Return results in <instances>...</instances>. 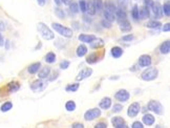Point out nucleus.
<instances>
[{"mask_svg": "<svg viewBox=\"0 0 170 128\" xmlns=\"http://www.w3.org/2000/svg\"><path fill=\"white\" fill-rule=\"evenodd\" d=\"M37 30L39 32V34L41 35L42 38L45 40H53L55 39V34L46 24H44L43 22H39L37 24Z\"/></svg>", "mask_w": 170, "mask_h": 128, "instance_id": "obj_1", "label": "nucleus"}, {"mask_svg": "<svg viewBox=\"0 0 170 128\" xmlns=\"http://www.w3.org/2000/svg\"><path fill=\"white\" fill-rule=\"evenodd\" d=\"M51 27H53L58 34H60L61 36H63L65 38L73 37V30H70L69 27H64V25H62V24H59V23H53V24H51Z\"/></svg>", "mask_w": 170, "mask_h": 128, "instance_id": "obj_2", "label": "nucleus"}, {"mask_svg": "<svg viewBox=\"0 0 170 128\" xmlns=\"http://www.w3.org/2000/svg\"><path fill=\"white\" fill-rule=\"evenodd\" d=\"M159 76V70L155 67H148L147 69H145L142 73V79L144 81H152L155 80Z\"/></svg>", "mask_w": 170, "mask_h": 128, "instance_id": "obj_3", "label": "nucleus"}, {"mask_svg": "<svg viewBox=\"0 0 170 128\" xmlns=\"http://www.w3.org/2000/svg\"><path fill=\"white\" fill-rule=\"evenodd\" d=\"M147 108L152 111V112L157 113V115H163V112H164V108H163L162 104H161L159 101H155V100L149 101V103H148V105H147Z\"/></svg>", "mask_w": 170, "mask_h": 128, "instance_id": "obj_4", "label": "nucleus"}, {"mask_svg": "<svg viewBox=\"0 0 170 128\" xmlns=\"http://www.w3.org/2000/svg\"><path fill=\"white\" fill-rule=\"evenodd\" d=\"M47 81H43L42 79L37 80V81H34L30 84V89L35 92H41L43 91H45L47 87Z\"/></svg>", "mask_w": 170, "mask_h": 128, "instance_id": "obj_5", "label": "nucleus"}, {"mask_svg": "<svg viewBox=\"0 0 170 128\" xmlns=\"http://www.w3.org/2000/svg\"><path fill=\"white\" fill-rule=\"evenodd\" d=\"M101 115L102 113H101L100 108H91V109H88L84 113V119L86 121H93L94 119H98Z\"/></svg>", "mask_w": 170, "mask_h": 128, "instance_id": "obj_6", "label": "nucleus"}, {"mask_svg": "<svg viewBox=\"0 0 170 128\" xmlns=\"http://www.w3.org/2000/svg\"><path fill=\"white\" fill-rule=\"evenodd\" d=\"M141 110V105L139 102H133L131 103V105L128 107V110H127V115H128L129 118H134L139 115Z\"/></svg>", "mask_w": 170, "mask_h": 128, "instance_id": "obj_7", "label": "nucleus"}, {"mask_svg": "<svg viewBox=\"0 0 170 128\" xmlns=\"http://www.w3.org/2000/svg\"><path fill=\"white\" fill-rule=\"evenodd\" d=\"M115 98L120 102H127L130 98V94L126 89H120L119 91L115 92Z\"/></svg>", "mask_w": 170, "mask_h": 128, "instance_id": "obj_8", "label": "nucleus"}, {"mask_svg": "<svg viewBox=\"0 0 170 128\" xmlns=\"http://www.w3.org/2000/svg\"><path fill=\"white\" fill-rule=\"evenodd\" d=\"M91 75H93V69H91V68H89V67L84 68V69H82L81 72L77 75V77H76V81L79 83V82H81L82 80L90 77Z\"/></svg>", "mask_w": 170, "mask_h": 128, "instance_id": "obj_9", "label": "nucleus"}, {"mask_svg": "<svg viewBox=\"0 0 170 128\" xmlns=\"http://www.w3.org/2000/svg\"><path fill=\"white\" fill-rule=\"evenodd\" d=\"M151 57L149 55H142L139 58V66L140 67H149L151 65Z\"/></svg>", "mask_w": 170, "mask_h": 128, "instance_id": "obj_10", "label": "nucleus"}, {"mask_svg": "<svg viewBox=\"0 0 170 128\" xmlns=\"http://www.w3.org/2000/svg\"><path fill=\"white\" fill-rule=\"evenodd\" d=\"M119 27H120V30H121V32L123 33H128L131 30V24L128 22V21L126 20V19H123V20H119Z\"/></svg>", "mask_w": 170, "mask_h": 128, "instance_id": "obj_11", "label": "nucleus"}, {"mask_svg": "<svg viewBox=\"0 0 170 128\" xmlns=\"http://www.w3.org/2000/svg\"><path fill=\"white\" fill-rule=\"evenodd\" d=\"M155 122V119L154 117H153L152 115H150V113H145V115L143 116V119H142V123H144L145 125H147V126H151V125H153Z\"/></svg>", "mask_w": 170, "mask_h": 128, "instance_id": "obj_12", "label": "nucleus"}, {"mask_svg": "<svg viewBox=\"0 0 170 128\" xmlns=\"http://www.w3.org/2000/svg\"><path fill=\"white\" fill-rule=\"evenodd\" d=\"M112 99L108 98V97H105V98H103L102 100L100 101V103H99V106H100L101 109H109L110 106H112Z\"/></svg>", "mask_w": 170, "mask_h": 128, "instance_id": "obj_13", "label": "nucleus"}, {"mask_svg": "<svg viewBox=\"0 0 170 128\" xmlns=\"http://www.w3.org/2000/svg\"><path fill=\"white\" fill-rule=\"evenodd\" d=\"M151 9H152V12L153 14H154V16L157 18H161L163 17V12H162V8H161V5L159 3H155V2H153L152 4H151Z\"/></svg>", "mask_w": 170, "mask_h": 128, "instance_id": "obj_14", "label": "nucleus"}, {"mask_svg": "<svg viewBox=\"0 0 170 128\" xmlns=\"http://www.w3.org/2000/svg\"><path fill=\"white\" fill-rule=\"evenodd\" d=\"M150 16V12L147 5H143L141 9H139V18L140 19H147Z\"/></svg>", "mask_w": 170, "mask_h": 128, "instance_id": "obj_15", "label": "nucleus"}, {"mask_svg": "<svg viewBox=\"0 0 170 128\" xmlns=\"http://www.w3.org/2000/svg\"><path fill=\"white\" fill-rule=\"evenodd\" d=\"M96 36L94 35H87V34H81L79 35V37H78V39L80 40V41L84 42V43H90L91 41H94V39H96Z\"/></svg>", "mask_w": 170, "mask_h": 128, "instance_id": "obj_16", "label": "nucleus"}, {"mask_svg": "<svg viewBox=\"0 0 170 128\" xmlns=\"http://www.w3.org/2000/svg\"><path fill=\"white\" fill-rule=\"evenodd\" d=\"M160 52L163 54V55H167L170 52V41L169 40H166L165 42H163L160 46Z\"/></svg>", "mask_w": 170, "mask_h": 128, "instance_id": "obj_17", "label": "nucleus"}, {"mask_svg": "<svg viewBox=\"0 0 170 128\" xmlns=\"http://www.w3.org/2000/svg\"><path fill=\"white\" fill-rule=\"evenodd\" d=\"M110 53H112V56L113 57V58L118 59L123 55L124 52H123V49L120 46H113L112 48V51H110Z\"/></svg>", "mask_w": 170, "mask_h": 128, "instance_id": "obj_18", "label": "nucleus"}, {"mask_svg": "<svg viewBox=\"0 0 170 128\" xmlns=\"http://www.w3.org/2000/svg\"><path fill=\"white\" fill-rule=\"evenodd\" d=\"M40 67H41V63L40 62L30 64V65L28 66V73H30V75H35V73H37L38 72H39Z\"/></svg>", "mask_w": 170, "mask_h": 128, "instance_id": "obj_19", "label": "nucleus"}, {"mask_svg": "<svg viewBox=\"0 0 170 128\" xmlns=\"http://www.w3.org/2000/svg\"><path fill=\"white\" fill-rule=\"evenodd\" d=\"M49 73H51V67L45 66V67H43L39 73H38V77H39L40 79H45V78L48 77Z\"/></svg>", "mask_w": 170, "mask_h": 128, "instance_id": "obj_20", "label": "nucleus"}, {"mask_svg": "<svg viewBox=\"0 0 170 128\" xmlns=\"http://www.w3.org/2000/svg\"><path fill=\"white\" fill-rule=\"evenodd\" d=\"M76 53H77L78 57H84L87 54V46L85 45V44H80V45L77 47Z\"/></svg>", "mask_w": 170, "mask_h": 128, "instance_id": "obj_21", "label": "nucleus"}, {"mask_svg": "<svg viewBox=\"0 0 170 128\" xmlns=\"http://www.w3.org/2000/svg\"><path fill=\"white\" fill-rule=\"evenodd\" d=\"M86 12L88 13V16H94V14H96V9H94V5L93 3V1L91 0H89V1L86 2Z\"/></svg>", "mask_w": 170, "mask_h": 128, "instance_id": "obj_22", "label": "nucleus"}, {"mask_svg": "<svg viewBox=\"0 0 170 128\" xmlns=\"http://www.w3.org/2000/svg\"><path fill=\"white\" fill-rule=\"evenodd\" d=\"M104 45V41L102 39H94V41L90 42V47L91 48H100V47H103Z\"/></svg>", "mask_w": 170, "mask_h": 128, "instance_id": "obj_23", "label": "nucleus"}, {"mask_svg": "<svg viewBox=\"0 0 170 128\" xmlns=\"http://www.w3.org/2000/svg\"><path fill=\"white\" fill-rule=\"evenodd\" d=\"M79 87H80V84L78 82L73 83V84H68L67 86L65 87V91H68V92H75L79 89Z\"/></svg>", "mask_w": 170, "mask_h": 128, "instance_id": "obj_24", "label": "nucleus"}, {"mask_svg": "<svg viewBox=\"0 0 170 128\" xmlns=\"http://www.w3.org/2000/svg\"><path fill=\"white\" fill-rule=\"evenodd\" d=\"M112 123L113 127L115 128V127L120 126V125L124 124V123H125V120L123 119L122 117H115V118H112Z\"/></svg>", "mask_w": 170, "mask_h": 128, "instance_id": "obj_25", "label": "nucleus"}, {"mask_svg": "<svg viewBox=\"0 0 170 128\" xmlns=\"http://www.w3.org/2000/svg\"><path fill=\"white\" fill-rule=\"evenodd\" d=\"M45 61L46 63H54L56 61V54L53 53V52H49V53H47L45 55Z\"/></svg>", "mask_w": 170, "mask_h": 128, "instance_id": "obj_26", "label": "nucleus"}, {"mask_svg": "<svg viewBox=\"0 0 170 128\" xmlns=\"http://www.w3.org/2000/svg\"><path fill=\"white\" fill-rule=\"evenodd\" d=\"M8 88H9V92H15V91H17L19 88H20V84L17 83V82H11L8 85Z\"/></svg>", "mask_w": 170, "mask_h": 128, "instance_id": "obj_27", "label": "nucleus"}, {"mask_svg": "<svg viewBox=\"0 0 170 128\" xmlns=\"http://www.w3.org/2000/svg\"><path fill=\"white\" fill-rule=\"evenodd\" d=\"M98 60H99L98 54H90V55L87 56V58H86V62L89 64H94Z\"/></svg>", "mask_w": 170, "mask_h": 128, "instance_id": "obj_28", "label": "nucleus"}, {"mask_svg": "<svg viewBox=\"0 0 170 128\" xmlns=\"http://www.w3.org/2000/svg\"><path fill=\"white\" fill-rule=\"evenodd\" d=\"M104 19L109 21V22H112V21L115 20V14L110 13V12H108L105 9V11H104Z\"/></svg>", "mask_w": 170, "mask_h": 128, "instance_id": "obj_29", "label": "nucleus"}, {"mask_svg": "<svg viewBox=\"0 0 170 128\" xmlns=\"http://www.w3.org/2000/svg\"><path fill=\"white\" fill-rule=\"evenodd\" d=\"M115 16H117L120 20L126 19V17H127L126 13H125V11L123 9H117V11H115Z\"/></svg>", "mask_w": 170, "mask_h": 128, "instance_id": "obj_30", "label": "nucleus"}, {"mask_svg": "<svg viewBox=\"0 0 170 128\" xmlns=\"http://www.w3.org/2000/svg\"><path fill=\"white\" fill-rule=\"evenodd\" d=\"M12 108H13V103H12V102H5V103H3L1 105L0 110H1L2 112H6V111L11 110Z\"/></svg>", "mask_w": 170, "mask_h": 128, "instance_id": "obj_31", "label": "nucleus"}, {"mask_svg": "<svg viewBox=\"0 0 170 128\" xmlns=\"http://www.w3.org/2000/svg\"><path fill=\"white\" fill-rule=\"evenodd\" d=\"M65 108H66V110H67V111H74L76 109V103H75V101L70 100V101L66 102Z\"/></svg>", "mask_w": 170, "mask_h": 128, "instance_id": "obj_32", "label": "nucleus"}, {"mask_svg": "<svg viewBox=\"0 0 170 128\" xmlns=\"http://www.w3.org/2000/svg\"><path fill=\"white\" fill-rule=\"evenodd\" d=\"M105 9L108 12H110V13L115 14V11H117V8H115V5L112 3V2H107V3L105 4Z\"/></svg>", "mask_w": 170, "mask_h": 128, "instance_id": "obj_33", "label": "nucleus"}, {"mask_svg": "<svg viewBox=\"0 0 170 128\" xmlns=\"http://www.w3.org/2000/svg\"><path fill=\"white\" fill-rule=\"evenodd\" d=\"M161 22H159V21H149V22L146 24V27H147L148 28H159L161 27Z\"/></svg>", "mask_w": 170, "mask_h": 128, "instance_id": "obj_34", "label": "nucleus"}, {"mask_svg": "<svg viewBox=\"0 0 170 128\" xmlns=\"http://www.w3.org/2000/svg\"><path fill=\"white\" fill-rule=\"evenodd\" d=\"M131 16L134 20H139V6L138 5H134L133 8L131 9Z\"/></svg>", "mask_w": 170, "mask_h": 128, "instance_id": "obj_35", "label": "nucleus"}, {"mask_svg": "<svg viewBox=\"0 0 170 128\" xmlns=\"http://www.w3.org/2000/svg\"><path fill=\"white\" fill-rule=\"evenodd\" d=\"M93 3L94 5V9H96V11H101V9H103V2L102 0H93Z\"/></svg>", "mask_w": 170, "mask_h": 128, "instance_id": "obj_36", "label": "nucleus"}, {"mask_svg": "<svg viewBox=\"0 0 170 128\" xmlns=\"http://www.w3.org/2000/svg\"><path fill=\"white\" fill-rule=\"evenodd\" d=\"M163 13H164L165 16H167V17H169L170 16V5H169L168 1L163 5Z\"/></svg>", "mask_w": 170, "mask_h": 128, "instance_id": "obj_37", "label": "nucleus"}, {"mask_svg": "<svg viewBox=\"0 0 170 128\" xmlns=\"http://www.w3.org/2000/svg\"><path fill=\"white\" fill-rule=\"evenodd\" d=\"M55 14H56V16H57V17H59L60 19L65 18L64 11H63L62 9H60V8H57V9H55Z\"/></svg>", "mask_w": 170, "mask_h": 128, "instance_id": "obj_38", "label": "nucleus"}, {"mask_svg": "<svg viewBox=\"0 0 170 128\" xmlns=\"http://www.w3.org/2000/svg\"><path fill=\"white\" fill-rule=\"evenodd\" d=\"M69 9H70V12H73V14H77L78 12H79V6H78V4L75 3V2H72V3L69 4Z\"/></svg>", "mask_w": 170, "mask_h": 128, "instance_id": "obj_39", "label": "nucleus"}, {"mask_svg": "<svg viewBox=\"0 0 170 128\" xmlns=\"http://www.w3.org/2000/svg\"><path fill=\"white\" fill-rule=\"evenodd\" d=\"M78 6H79V9H81L83 13L86 12V1H84V0H80V2L78 3Z\"/></svg>", "mask_w": 170, "mask_h": 128, "instance_id": "obj_40", "label": "nucleus"}, {"mask_svg": "<svg viewBox=\"0 0 170 128\" xmlns=\"http://www.w3.org/2000/svg\"><path fill=\"white\" fill-rule=\"evenodd\" d=\"M69 64H70V62H69V61H67V60L62 61V62L60 63V68H61V69H66V68H68Z\"/></svg>", "mask_w": 170, "mask_h": 128, "instance_id": "obj_41", "label": "nucleus"}, {"mask_svg": "<svg viewBox=\"0 0 170 128\" xmlns=\"http://www.w3.org/2000/svg\"><path fill=\"white\" fill-rule=\"evenodd\" d=\"M131 128H144L143 123L140 122V121H136V122L132 123Z\"/></svg>", "mask_w": 170, "mask_h": 128, "instance_id": "obj_42", "label": "nucleus"}, {"mask_svg": "<svg viewBox=\"0 0 170 128\" xmlns=\"http://www.w3.org/2000/svg\"><path fill=\"white\" fill-rule=\"evenodd\" d=\"M123 109V106L121 105V104H115L112 107V111L113 112H120Z\"/></svg>", "mask_w": 170, "mask_h": 128, "instance_id": "obj_43", "label": "nucleus"}, {"mask_svg": "<svg viewBox=\"0 0 170 128\" xmlns=\"http://www.w3.org/2000/svg\"><path fill=\"white\" fill-rule=\"evenodd\" d=\"M101 24H102L105 28H110V27H112V22L105 20V19H103V20L101 21Z\"/></svg>", "mask_w": 170, "mask_h": 128, "instance_id": "obj_44", "label": "nucleus"}, {"mask_svg": "<svg viewBox=\"0 0 170 128\" xmlns=\"http://www.w3.org/2000/svg\"><path fill=\"white\" fill-rule=\"evenodd\" d=\"M128 2H129V0H118V4L121 6V9L125 8V6H127Z\"/></svg>", "mask_w": 170, "mask_h": 128, "instance_id": "obj_45", "label": "nucleus"}, {"mask_svg": "<svg viewBox=\"0 0 170 128\" xmlns=\"http://www.w3.org/2000/svg\"><path fill=\"white\" fill-rule=\"evenodd\" d=\"M133 40V35H127V36L122 37V41L128 42V41H132Z\"/></svg>", "mask_w": 170, "mask_h": 128, "instance_id": "obj_46", "label": "nucleus"}, {"mask_svg": "<svg viewBox=\"0 0 170 128\" xmlns=\"http://www.w3.org/2000/svg\"><path fill=\"white\" fill-rule=\"evenodd\" d=\"M94 128H107V124L105 122H100L94 126Z\"/></svg>", "mask_w": 170, "mask_h": 128, "instance_id": "obj_47", "label": "nucleus"}, {"mask_svg": "<svg viewBox=\"0 0 170 128\" xmlns=\"http://www.w3.org/2000/svg\"><path fill=\"white\" fill-rule=\"evenodd\" d=\"M72 128H84V125L82 124V123L76 122V123H74V124L72 125Z\"/></svg>", "mask_w": 170, "mask_h": 128, "instance_id": "obj_48", "label": "nucleus"}, {"mask_svg": "<svg viewBox=\"0 0 170 128\" xmlns=\"http://www.w3.org/2000/svg\"><path fill=\"white\" fill-rule=\"evenodd\" d=\"M163 32H166V33L170 32V23L169 22H167L166 24L163 27Z\"/></svg>", "mask_w": 170, "mask_h": 128, "instance_id": "obj_49", "label": "nucleus"}, {"mask_svg": "<svg viewBox=\"0 0 170 128\" xmlns=\"http://www.w3.org/2000/svg\"><path fill=\"white\" fill-rule=\"evenodd\" d=\"M3 30H5V24L3 21H0V32H3Z\"/></svg>", "mask_w": 170, "mask_h": 128, "instance_id": "obj_50", "label": "nucleus"}, {"mask_svg": "<svg viewBox=\"0 0 170 128\" xmlns=\"http://www.w3.org/2000/svg\"><path fill=\"white\" fill-rule=\"evenodd\" d=\"M144 3H145V5H151V4L153 3L152 0H144Z\"/></svg>", "mask_w": 170, "mask_h": 128, "instance_id": "obj_51", "label": "nucleus"}, {"mask_svg": "<svg viewBox=\"0 0 170 128\" xmlns=\"http://www.w3.org/2000/svg\"><path fill=\"white\" fill-rule=\"evenodd\" d=\"M45 1H46V0H37L38 4H39L40 6H43L44 4H45Z\"/></svg>", "mask_w": 170, "mask_h": 128, "instance_id": "obj_52", "label": "nucleus"}, {"mask_svg": "<svg viewBox=\"0 0 170 128\" xmlns=\"http://www.w3.org/2000/svg\"><path fill=\"white\" fill-rule=\"evenodd\" d=\"M4 44V38H3V36H2L1 35V33H0V45H3Z\"/></svg>", "mask_w": 170, "mask_h": 128, "instance_id": "obj_53", "label": "nucleus"}, {"mask_svg": "<svg viewBox=\"0 0 170 128\" xmlns=\"http://www.w3.org/2000/svg\"><path fill=\"white\" fill-rule=\"evenodd\" d=\"M61 2H63L64 4H70L72 3V0H61Z\"/></svg>", "mask_w": 170, "mask_h": 128, "instance_id": "obj_54", "label": "nucleus"}, {"mask_svg": "<svg viewBox=\"0 0 170 128\" xmlns=\"http://www.w3.org/2000/svg\"><path fill=\"white\" fill-rule=\"evenodd\" d=\"M115 128H129V127L126 125V123H124V124L120 125V126H118V127H115Z\"/></svg>", "mask_w": 170, "mask_h": 128, "instance_id": "obj_55", "label": "nucleus"}, {"mask_svg": "<svg viewBox=\"0 0 170 128\" xmlns=\"http://www.w3.org/2000/svg\"><path fill=\"white\" fill-rule=\"evenodd\" d=\"M5 48L6 49L9 48V40H6V41H5Z\"/></svg>", "mask_w": 170, "mask_h": 128, "instance_id": "obj_56", "label": "nucleus"}, {"mask_svg": "<svg viewBox=\"0 0 170 128\" xmlns=\"http://www.w3.org/2000/svg\"><path fill=\"white\" fill-rule=\"evenodd\" d=\"M83 19H84L85 21H86V22H88V23L90 22V19H88V18L86 17V16H83Z\"/></svg>", "mask_w": 170, "mask_h": 128, "instance_id": "obj_57", "label": "nucleus"}, {"mask_svg": "<svg viewBox=\"0 0 170 128\" xmlns=\"http://www.w3.org/2000/svg\"><path fill=\"white\" fill-rule=\"evenodd\" d=\"M55 1V3L57 4V5H60L61 4V0H54Z\"/></svg>", "mask_w": 170, "mask_h": 128, "instance_id": "obj_58", "label": "nucleus"}, {"mask_svg": "<svg viewBox=\"0 0 170 128\" xmlns=\"http://www.w3.org/2000/svg\"><path fill=\"white\" fill-rule=\"evenodd\" d=\"M113 79H119V77L118 76L117 77H110V80H113Z\"/></svg>", "mask_w": 170, "mask_h": 128, "instance_id": "obj_59", "label": "nucleus"}, {"mask_svg": "<svg viewBox=\"0 0 170 128\" xmlns=\"http://www.w3.org/2000/svg\"><path fill=\"white\" fill-rule=\"evenodd\" d=\"M155 128H164V127L161 126V125H157V126H155Z\"/></svg>", "mask_w": 170, "mask_h": 128, "instance_id": "obj_60", "label": "nucleus"}]
</instances>
